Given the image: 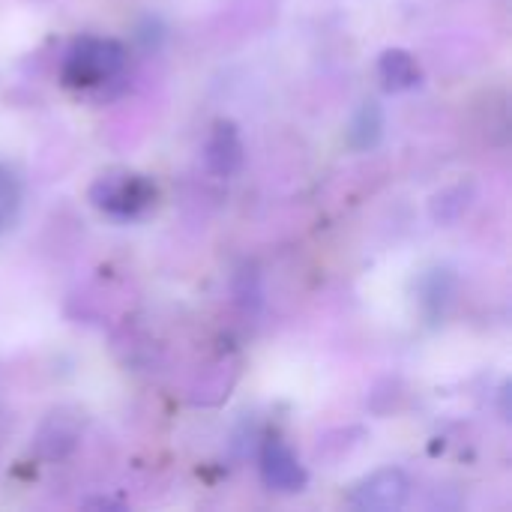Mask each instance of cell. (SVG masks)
Wrapping results in <instances>:
<instances>
[{
    "label": "cell",
    "instance_id": "obj_1",
    "mask_svg": "<svg viewBox=\"0 0 512 512\" xmlns=\"http://www.w3.org/2000/svg\"><path fill=\"white\" fill-rule=\"evenodd\" d=\"M126 69V48L117 39L108 36H81L69 45L63 66H60V84L69 90H96Z\"/></svg>",
    "mask_w": 512,
    "mask_h": 512
},
{
    "label": "cell",
    "instance_id": "obj_7",
    "mask_svg": "<svg viewBox=\"0 0 512 512\" xmlns=\"http://www.w3.org/2000/svg\"><path fill=\"white\" fill-rule=\"evenodd\" d=\"M381 138H384V108L375 99H369L354 111L348 123V147L357 153H366V150H375Z\"/></svg>",
    "mask_w": 512,
    "mask_h": 512
},
{
    "label": "cell",
    "instance_id": "obj_2",
    "mask_svg": "<svg viewBox=\"0 0 512 512\" xmlns=\"http://www.w3.org/2000/svg\"><path fill=\"white\" fill-rule=\"evenodd\" d=\"M90 201L99 213L120 219V222H132V219L147 216L156 207L159 189H156L153 177H147V174L114 168L93 180Z\"/></svg>",
    "mask_w": 512,
    "mask_h": 512
},
{
    "label": "cell",
    "instance_id": "obj_4",
    "mask_svg": "<svg viewBox=\"0 0 512 512\" xmlns=\"http://www.w3.org/2000/svg\"><path fill=\"white\" fill-rule=\"evenodd\" d=\"M258 468H261V480L270 492L279 495H300L309 486V474L306 468L297 462V456L291 453L288 444H282L279 438H267L261 444V456H258Z\"/></svg>",
    "mask_w": 512,
    "mask_h": 512
},
{
    "label": "cell",
    "instance_id": "obj_3",
    "mask_svg": "<svg viewBox=\"0 0 512 512\" xmlns=\"http://www.w3.org/2000/svg\"><path fill=\"white\" fill-rule=\"evenodd\" d=\"M411 480L399 468H381L360 480L351 492V507L363 512H396L408 504Z\"/></svg>",
    "mask_w": 512,
    "mask_h": 512
},
{
    "label": "cell",
    "instance_id": "obj_9",
    "mask_svg": "<svg viewBox=\"0 0 512 512\" xmlns=\"http://www.w3.org/2000/svg\"><path fill=\"white\" fill-rule=\"evenodd\" d=\"M84 507H96V510H123L120 501H111V498H87Z\"/></svg>",
    "mask_w": 512,
    "mask_h": 512
},
{
    "label": "cell",
    "instance_id": "obj_8",
    "mask_svg": "<svg viewBox=\"0 0 512 512\" xmlns=\"http://www.w3.org/2000/svg\"><path fill=\"white\" fill-rule=\"evenodd\" d=\"M18 210H21V183L6 165H0V237L12 228Z\"/></svg>",
    "mask_w": 512,
    "mask_h": 512
},
{
    "label": "cell",
    "instance_id": "obj_5",
    "mask_svg": "<svg viewBox=\"0 0 512 512\" xmlns=\"http://www.w3.org/2000/svg\"><path fill=\"white\" fill-rule=\"evenodd\" d=\"M243 159H246V150H243L240 129L231 120H216L210 129V138L204 144V162H207L210 174L234 177L243 168Z\"/></svg>",
    "mask_w": 512,
    "mask_h": 512
},
{
    "label": "cell",
    "instance_id": "obj_6",
    "mask_svg": "<svg viewBox=\"0 0 512 512\" xmlns=\"http://www.w3.org/2000/svg\"><path fill=\"white\" fill-rule=\"evenodd\" d=\"M378 78L384 84L387 93H405L414 90L423 81V69L417 63V57L405 48H387L378 57Z\"/></svg>",
    "mask_w": 512,
    "mask_h": 512
}]
</instances>
